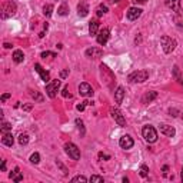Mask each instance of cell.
I'll return each instance as SVG.
<instances>
[{
    "label": "cell",
    "instance_id": "21",
    "mask_svg": "<svg viewBox=\"0 0 183 183\" xmlns=\"http://www.w3.org/2000/svg\"><path fill=\"white\" fill-rule=\"evenodd\" d=\"M23 60H24L23 51L22 50H14V53H13V62H14V63H22Z\"/></svg>",
    "mask_w": 183,
    "mask_h": 183
},
{
    "label": "cell",
    "instance_id": "44",
    "mask_svg": "<svg viewBox=\"0 0 183 183\" xmlns=\"http://www.w3.org/2000/svg\"><path fill=\"white\" fill-rule=\"evenodd\" d=\"M167 170H169V167H167V166H163V173H164V175L167 173Z\"/></svg>",
    "mask_w": 183,
    "mask_h": 183
},
{
    "label": "cell",
    "instance_id": "5",
    "mask_svg": "<svg viewBox=\"0 0 183 183\" xmlns=\"http://www.w3.org/2000/svg\"><path fill=\"white\" fill-rule=\"evenodd\" d=\"M60 84H62L60 80H51V82H49V83L46 84V93H47V96L50 97V99H55L56 97Z\"/></svg>",
    "mask_w": 183,
    "mask_h": 183
},
{
    "label": "cell",
    "instance_id": "39",
    "mask_svg": "<svg viewBox=\"0 0 183 183\" xmlns=\"http://www.w3.org/2000/svg\"><path fill=\"white\" fill-rule=\"evenodd\" d=\"M99 159H102V160H103V159H105V160H109L110 156H109V154H105V153H102V152H100V153H99Z\"/></svg>",
    "mask_w": 183,
    "mask_h": 183
},
{
    "label": "cell",
    "instance_id": "45",
    "mask_svg": "<svg viewBox=\"0 0 183 183\" xmlns=\"http://www.w3.org/2000/svg\"><path fill=\"white\" fill-rule=\"evenodd\" d=\"M133 2H136V3H146V0H133Z\"/></svg>",
    "mask_w": 183,
    "mask_h": 183
},
{
    "label": "cell",
    "instance_id": "31",
    "mask_svg": "<svg viewBox=\"0 0 183 183\" xmlns=\"http://www.w3.org/2000/svg\"><path fill=\"white\" fill-rule=\"evenodd\" d=\"M43 59H46V57H57V55H56V53H53V51H43L42 55Z\"/></svg>",
    "mask_w": 183,
    "mask_h": 183
},
{
    "label": "cell",
    "instance_id": "15",
    "mask_svg": "<svg viewBox=\"0 0 183 183\" xmlns=\"http://www.w3.org/2000/svg\"><path fill=\"white\" fill-rule=\"evenodd\" d=\"M160 133H163L167 137H173L176 135V130H175V127H172L169 125H160Z\"/></svg>",
    "mask_w": 183,
    "mask_h": 183
},
{
    "label": "cell",
    "instance_id": "25",
    "mask_svg": "<svg viewBox=\"0 0 183 183\" xmlns=\"http://www.w3.org/2000/svg\"><path fill=\"white\" fill-rule=\"evenodd\" d=\"M51 12H53V6L51 4H46L45 7H43V13H45V16H51Z\"/></svg>",
    "mask_w": 183,
    "mask_h": 183
},
{
    "label": "cell",
    "instance_id": "42",
    "mask_svg": "<svg viewBox=\"0 0 183 183\" xmlns=\"http://www.w3.org/2000/svg\"><path fill=\"white\" fill-rule=\"evenodd\" d=\"M2 172H6V160L2 162Z\"/></svg>",
    "mask_w": 183,
    "mask_h": 183
},
{
    "label": "cell",
    "instance_id": "47",
    "mask_svg": "<svg viewBox=\"0 0 183 183\" xmlns=\"http://www.w3.org/2000/svg\"><path fill=\"white\" fill-rule=\"evenodd\" d=\"M180 179H182V182H183V169H182V173H180Z\"/></svg>",
    "mask_w": 183,
    "mask_h": 183
},
{
    "label": "cell",
    "instance_id": "33",
    "mask_svg": "<svg viewBox=\"0 0 183 183\" xmlns=\"http://www.w3.org/2000/svg\"><path fill=\"white\" fill-rule=\"evenodd\" d=\"M90 182H99V183H103V177H102V176H97V175H93V176L90 177Z\"/></svg>",
    "mask_w": 183,
    "mask_h": 183
},
{
    "label": "cell",
    "instance_id": "49",
    "mask_svg": "<svg viewBox=\"0 0 183 183\" xmlns=\"http://www.w3.org/2000/svg\"><path fill=\"white\" fill-rule=\"evenodd\" d=\"M182 116H183V115H182Z\"/></svg>",
    "mask_w": 183,
    "mask_h": 183
},
{
    "label": "cell",
    "instance_id": "38",
    "mask_svg": "<svg viewBox=\"0 0 183 183\" xmlns=\"http://www.w3.org/2000/svg\"><path fill=\"white\" fill-rule=\"evenodd\" d=\"M62 94H63L64 97H70V93H69V87L67 86H64V89H63V92H62Z\"/></svg>",
    "mask_w": 183,
    "mask_h": 183
},
{
    "label": "cell",
    "instance_id": "40",
    "mask_svg": "<svg viewBox=\"0 0 183 183\" xmlns=\"http://www.w3.org/2000/svg\"><path fill=\"white\" fill-rule=\"evenodd\" d=\"M57 166H59V167H60L62 170H63V173H64V175H67V169H66V167H64V166H63V164H62V163H60V162H57Z\"/></svg>",
    "mask_w": 183,
    "mask_h": 183
},
{
    "label": "cell",
    "instance_id": "4",
    "mask_svg": "<svg viewBox=\"0 0 183 183\" xmlns=\"http://www.w3.org/2000/svg\"><path fill=\"white\" fill-rule=\"evenodd\" d=\"M16 4L13 3L12 0L10 2H6V3H3V6H2V17L3 19H7V17H12L16 14Z\"/></svg>",
    "mask_w": 183,
    "mask_h": 183
},
{
    "label": "cell",
    "instance_id": "28",
    "mask_svg": "<svg viewBox=\"0 0 183 183\" xmlns=\"http://www.w3.org/2000/svg\"><path fill=\"white\" fill-rule=\"evenodd\" d=\"M76 125H77V129L80 130V135L84 136V126H83V122L80 119H76Z\"/></svg>",
    "mask_w": 183,
    "mask_h": 183
},
{
    "label": "cell",
    "instance_id": "30",
    "mask_svg": "<svg viewBox=\"0 0 183 183\" xmlns=\"http://www.w3.org/2000/svg\"><path fill=\"white\" fill-rule=\"evenodd\" d=\"M9 130H12V125H10V123H6V122H4L3 125H2V133H7Z\"/></svg>",
    "mask_w": 183,
    "mask_h": 183
},
{
    "label": "cell",
    "instance_id": "9",
    "mask_svg": "<svg viewBox=\"0 0 183 183\" xmlns=\"http://www.w3.org/2000/svg\"><path fill=\"white\" fill-rule=\"evenodd\" d=\"M119 145H120V148L122 149H132L133 148V145H135V142H133V139L130 137L129 135H125V136H122L120 137V140H119Z\"/></svg>",
    "mask_w": 183,
    "mask_h": 183
},
{
    "label": "cell",
    "instance_id": "16",
    "mask_svg": "<svg viewBox=\"0 0 183 183\" xmlns=\"http://www.w3.org/2000/svg\"><path fill=\"white\" fill-rule=\"evenodd\" d=\"M156 97H158V92H154V90H152V92H146V93L143 94V97H142V103H145V105L152 103Z\"/></svg>",
    "mask_w": 183,
    "mask_h": 183
},
{
    "label": "cell",
    "instance_id": "17",
    "mask_svg": "<svg viewBox=\"0 0 183 183\" xmlns=\"http://www.w3.org/2000/svg\"><path fill=\"white\" fill-rule=\"evenodd\" d=\"M123 97H125V89H123L122 86H119L115 92V102L117 103V105H120V103L123 102Z\"/></svg>",
    "mask_w": 183,
    "mask_h": 183
},
{
    "label": "cell",
    "instance_id": "20",
    "mask_svg": "<svg viewBox=\"0 0 183 183\" xmlns=\"http://www.w3.org/2000/svg\"><path fill=\"white\" fill-rule=\"evenodd\" d=\"M77 13H79V16H82V17L87 16V13H89V6L82 2V3L77 6Z\"/></svg>",
    "mask_w": 183,
    "mask_h": 183
},
{
    "label": "cell",
    "instance_id": "10",
    "mask_svg": "<svg viewBox=\"0 0 183 183\" xmlns=\"http://www.w3.org/2000/svg\"><path fill=\"white\" fill-rule=\"evenodd\" d=\"M140 14H142V9H139V7H130L127 10V13H126V17H127V20L133 22V20H137L140 17Z\"/></svg>",
    "mask_w": 183,
    "mask_h": 183
},
{
    "label": "cell",
    "instance_id": "48",
    "mask_svg": "<svg viewBox=\"0 0 183 183\" xmlns=\"http://www.w3.org/2000/svg\"><path fill=\"white\" fill-rule=\"evenodd\" d=\"M113 2H120V0H113Z\"/></svg>",
    "mask_w": 183,
    "mask_h": 183
},
{
    "label": "cell",
    "instance_id": "29",
    "mask_svg": "<svg viewBox=\"0 0 183 183\" xmlns=\"http://www.w3.org/2000/svg\"><path fill=\"white\" fill-rule=\"evenodd\" d=\"M30 96H32L35 100H37V102H43V96L42 94H39L37 92H30Z\"/></svg>",
    "mask_w": 183,
    "mask_h": 183
},
{
    "label": "cell",
    "instance_id": "37",
    "mask_svg": "<svg viewBox=\"0 0 183 183\" xmlns=\"http://www.w3.org/2000/svg\"><path fill=\"white\" fill-rule=\"evenodd\" d=\"M67 76H69V69H64V70L60 72V77H62V79H66Z\"/></svg>",
    "mask_w": 183,
    "mask_h": 183
},
{
    "label": "cell",
    "instance_id": "35",
    "mask_svg": "<svg viewBox=\"0 0 183 183\" xmlns=\"http://www.w3.org/2000/svg\"><path fill=\"white\" fill-rule=\"evenodd\" d=\"M22 180H23V175L20 173V172H19V173H17L14 177H13V182H16V183H17V182H22Z\"/></svg>",
    "mask_w": 183,
    "mask_h": 183
},
{
    "label": "cell",
    "instance_id": "22",
    "mask_svg": "<svg viewBox=\"0 0 183 183\" xmlns=\"http://www.w3.org/2000/svg\"><path fill=\"white\" fill-rule=\"evenodd\" d=\"M109 10H107V7L106 6H103V4H100V6H97V9H96V14H97V17H102L105 13H107Z\"/></svg>",
    "mask_w": 183,
    "mask_h": 183
},
{
    "label": "cell",
    "instance_id": "7",
    "mask_svg": "<svg viewBox=\"0 0 183 183\" xmlns=\"http://www.w3.org/2000/svg\"><path fill=\"white\" fill-rule=\"evenodd\" d=\"M109 37H110V30L107 29V27H103V29H100L99 33H97V43L105 46L107 43V40H109Z\"/></svg>",
    "mask_w": 183,
    "mask_h": 183
},
{
    "label": "cell",
    "instance_id": "8",
    "mask_svg": "<svg viewBox=\"0 0 183 183\" xmlns=\"http://www.w3.org/2000/svg\"><path fill=\"white\" fill-rule=\"evenodd\" d=\"M110 115H112V117L115 119V122L117 123L120 127H125V126H126V120H125V117H123L122 112H120L119 109H110Z\"/></svg>",
    "mask_w": 183,
    "mask_h": 183
},
{
    "label": "cell",
    "instance_id": "13",
    "mask_svg": "<svg viewBox=\"0 0 183 183\" xmlns=\"http://www.w3.org/2000/svg\"><path fill=\"white\" fill-rule=\"evenodd\" d=\"M35 69H36V72L40 74V77H42V80L45 82V83H49V82H50V74H49V72H46L45 69L40 66V64L36 63L35 64Z\"/></svg>",
    "mask_w": 183,
    "mask_h": 183
},
{
    "label": "cell",
    "instance_id": "1",
    "mask_svg": "<svg viewBox=\"0 0 183 183\" xmlns=\"http://www.w3.org/2000/svg\"><path fill=\"white\" fill-rule=\"evenodd\" d=\"M148 77H149L148 70H136L129 74L127 80H129V83H143V82L148 80Z\"/></svg>",
    "mask_w": 183,
    "mask_h": 183
},
{
    "label": "cell",
    "instance_id": "34",
    "mask_svg": "<svg viewBox=\"0 0 183 183\" xmlns=\"http://www.w3.org/2000/svg\"><path fill=\"white\" fill-rule=\"evenodd\" d=\"M86 105H92V103H90V102H83V103H80V105H77V110L83 112L84 107H86Z\"/></svg>",
    "mask_w": 183,
    "mask_h": 183
},
{
    "label": "cell",
    "instance_id": "46",
    "mask_svg": "<svg viewBox=\"0 0 183 183\" xmlns=\"http://www.w3.org/2000/svg\"><path fill=\"white\" fill-rule=\"evenodd\" d=\"M4 47H6V49H10V47H12V45H9V43H4Z\"/></svg>",
    "mask_w": 183,
    "mask_h": 183
},
{
    "label": "cell",
    "instance_id": "24",
    "mask_svg": "<svg viewBox=\"0 0 183 183\" xmlns=\"http://www.w3.org/2000/svg\"><path fill=\"white\" fill-rule=\"evenodd\" d=\"M19 143L22 146L27 145V143H29V136H27V135H23V133H22V135L19 136Z\"/></svg>",
    "mask_w": 183,
    "mask_h": 183
},
{
    "label": "cell",
    "instance_id": "3",
    "mask_svg": "<svg viewBox=\"0 0 183 183\" xmlns=\"http://www.w3.org/2000/svg\"><path fill=\"white\" fill-rule=\"evenodd\" d=\"M160 45H162V49H163L164 53H172V51L176 49V40L172 39L170 36H162L160 39Z\"/></svg>",
    "mask_w": 183,
    "mask_h": 183
},
{
    "label": "cell",
    "instance_id": "12",
    "mask_svg": "<svg viewBox=\"0 0 183 183\" xmlns=\"http://www.w3.org/2000/svg\"><path fill=\"white\" fill-rule=\"evenodd\" d=\"M84 55H86V57H89V59H99V57H102L103 50L99 49V47H90V49L86 50Z\"/></svg>",
    "mask_w": 183,
    "mask_h": 183
},
{
    "label": "cell",
    "instance_id": "23",
    "mask_svg": "<svg viewBox=\"0 0 183 183\" xmlns=\"http://www.w3.org/2000/svg\"><path fill=\"white\" fill-rule=\"evenodd\" d=\"M67 12H69V9H67V4L66 3H63L60 7H59V10H57V13L60 14V16H66L67 14Z\"/></svg>",
    "mask_w": 183,
    "mask_h": 183
},
{
    "label": "cell",
    "instance_id": "2",
    "mask_svg": "<svg viewBox=\"0 0 183 183\" xmlns=\"http://www.w3.org/2000/svg\"><path fill=\"white\" fill-rule=\"evenodd\" d=\"M142 135H143V137H145V140L148 143H154V142L158 140V132L150 125H146L145 127L142 129Z\"/></svg>",
    "mask_w": 183,
    "mask_h": 183
},
{
    "label": "cell",
    "instance_id": "41",
    "mask_svg": "<svg viewBox=\"0 0 183 183\" xmlns=\"http://www.w3.org/2000/svg\"><path fill=\"white\" fill-rule=\"evenodd\" d=\"M9 97H10V93H4L3 96H2V102H6Z\"/></svg>",
    "mask_w": 183,
    "mask_h": 183
},
{
    "label": "cell",
    "instance_id": "27",
    "mask_svg": "<svg viewBox=\"0 0 183 183\" xmlns=\"http://www.w3.org/2000/svg\"><path fill=\"white\" fill-rule=\"evenodd\" d=\"M149 175V167L146 164H142L140 166V176L142 177H146Z\"/></svg>",
    "mask_w": 183,
    "mask_h": 183
},
{
    "label": "cell",
    "instance_id": "18",
    "mask_svg": "<svg viewBox=\"0 0 183 183\" xmlns=\"http://www.w3.org/2000/svg\"><path fill=\"white\" fill-rule=\"evenodd\" d=\"M2 143L12 148L13 143H14V139H13V135H12V133H9V132H7V133H3V137H2Z\"/></svg>",
    "mask_w": 183,
    "mask_h": 183
},
{
    "label": "cell",
    "instance_id": "19",
    "mask_svg": "<svg viewBox=\"0 0 183 183\" xmlns=\"http://www.w3.org/2000/svg\"><path fill=\"white\" fill-rule=\"evenodd\" d=\"M89 33L92 36H94V35L99 33V22H97L96 19H93L92 22L89 23Z\"/></svg>",
    "mask_w": 183,
    "mask_h": 183
},
{
    "label": "cell",
    "instance_id": "43",
    "mask_svg": "<svg viewBox=\"0 0 183 183\" xmlns=\"http://www.w3.org/2000/svg\"><path fill=\"white\" fill-rule=\"evenodd\" d=\"M23 109H24V110H30V109H32V105H26V106H23Z\"/></svg>",
    "mask_w": 183,
    "mask_h": 183
},
{
    "label": "cell",
    "instance_id": "6",
    "mask_svg": "<svg viewBox=\"0 0 183 183\" xmlns=\"http://www.w3.org/2000/svg\"><path fill=\"white\" fill-rule=\"evenodd\" d=\"M64 150L69 154V158H72L73 160H79L80 159V150H79V148L74 143H66L64 145Z\"/></svg>",
    "mask_w": 183,
    "mask_h": 183
},
{
    "label": "cell",
    "instance_id": "11",
    "mask_svg": "<svg viewBox=\"0 0 183 183\" xmlns=\"http://www.w3.org/2000/svg\"><path fill=\"white\" fill-rule=\"evenodd\" d=\"M79 94L83 97H89L93 94V89H92V86L89 83H80V86H79Z\"/></svg>",
    "mask_w": 183,
    "mask_h": 183
},
{
    "label": "cell",
    "instance_id": "14",
    "mask_svg": "<svg viewBox=\"0 0 183 183\" xmlns=\"http://www.w3.org/2000/svg\"><path fill=\"white\" fill-rule=\"evenodd\" d=\"M166 6L169 9H172L173 12H176L177 14L182 13V9H180V0H166Z\"/></svg>",
    "mask_w": 183,
    "mask_h": 183
},
{
    "label": "cell",
    "instance_id": "36",
    "mask_svg": "<svg viewBox=\"0 0 183 183\" xmlns=\"http://www.w3.org/2000/svg\"><path fill=\"white\" fill-rule=\"evenodd\" d=\"M19 172H20V169H19V167H14V170H13V172H12V173H10V175H9V177H10V179H12V180H13V177L16 176V175H17V173H19Z\"/></svg>",
    "mask_w": 183,
    "mask_h": 183
},
{
    "label": "cell",
    "instance_id": "26",
    "mask_svg": "<svg viewBox=\"0 0 183 183\" xmlns=\"http://www.w3.org/2000/svg\"><path fill=\"white\" fill-rule=\"evenodd\" d=\"M30 162H32V163H35V164H37L39 162H40V154H39L37 152H35V153L30 156Z\"/></svg>",
    "mask_w": 183,
    "mask_h": 183
},
{
    "label": "cell",
    "instance_id": "32",
    "mask_svg": "<svg viewBox=\"0 0 183 183\" xmlns=\"http://www.w3.org/2000/svg\"><path fill=\"white\" fill-rule=\"evenodd\" d=\"M72 182H83V183H86L87 182V179H86V177H84V176H74L73 177V179H72Z\"/></svg>",
    "mask_w": 183,
    "mask_h": 183
}]
</instances>
